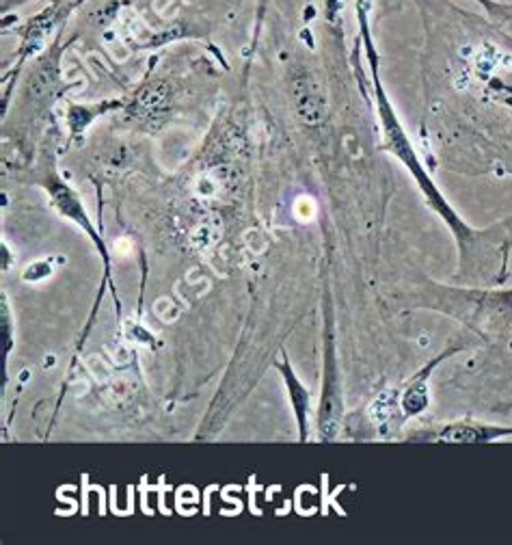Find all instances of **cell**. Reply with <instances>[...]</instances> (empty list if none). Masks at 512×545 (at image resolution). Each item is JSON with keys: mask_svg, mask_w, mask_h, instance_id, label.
Instances as JSON below:
<instances>
[{"mask_svg": "<svg viewBox=\"0 0 512 545\" xmlns=\"http://www.w3.org/2000/svg\"><path fill=\"white\" fill-rule=\"evenodd\" d=\"M512 435V429L500 427H484V425H471V422H456V425L441 427L437 431H423L413 433L411 442H444V444H484Z\"/></svg>", "mask_w": 512, "mask_h": 545, "instance_id": "6da1fadb", "label": "cell"}, {"mask_svg": "<svg viewBox=\"0 0 512 545\" xmlns=\"http://www.w3.org/2000/svg\"><path fill=\"white\" fill-rule=\"evenodd\" d=\"M286 375V383H288V390L292 392V400H294V409H296V416H298V425H301V435L303 439L307 437V429H305V422H307V402H309V394L307 390L303 388L298 379L292 375L290 370V364L281 368Z\"/></svg>", "mask_w": 512, "mask_h": 545, "instance_id": "7a4b0ae2", "label": "cell"}, {"mask_svg": "<svg viewBox=\"0 0 512 545\" xmlns=\"http://www.w3.org/2000/svg\"><path fill=\"white\" fill-rule=\"evenodd\" d=\"M426 405H428V388H426V383L417 381V383L409 385L407 394H404V398H402L404 411H407L409 416H417V413H421L423 409H426Z\"/></svg>", "mask_w": 512, "mask_h": 545, "instance_id": "3957f363", "label": "cell"}]
</instances>
